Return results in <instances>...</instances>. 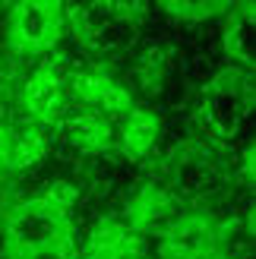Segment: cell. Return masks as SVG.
Segmentation results:
<instances>
[{
	"mask_svg": "<svg viewBox=\"0 0 256 259\" xmlns=\"http://www.w3.org/2000/svg\"><path fill=\"white\" fill-rule=\"evenodd\" d=\"M73 243V215L70 209L35 196L16 205L7 218L4 256L7 259H45L60 256Z\"/></svg>",
	"mask_w": 256,
	"mask_h": 259,
	"instance_id": "cell-1",
	"label": "cell"
},
{
	"mask_svg": "<svg viewBox=\"0 0 256 259\" xmlns=\"http://www.w3.org/2000/svg\"><path fill=\"white\" fill-rule=\"evenodd\" d=\"M63 4L57 0H22L7 16V41L16 51H48L63 35Z\"/></svg>",
	"mask_w": 256,
	"mask_h": 259,
	"instance_id": "cell-2",
	"label": "cell"
},
{
	"mask_svg": "<svg viewBox=\"0 0 256 259\" xmlns=\"http://www.w3.org/2000/svg\"><path fill=\"white\" fill-rule=\"evenodd\" d=\"M215 243H219V234L209 218L190 215L174 222L161 237V259H209L215 256Z\"/></svg>",
	"mask_w": 256,
	"mask_h": 259,
	"instance_id": "cell-3",
	"label": "cell"
},
{
	"mask_svg": "<svg viewBox=\"0 0 256 259\" xmlns=\"http://www.w3.org/2000/svg\"><path fill=\"white\" fill-rule=\"evenodd\" d=\"M22 108H25V114H32L38 123H60L67 108H70L63 79H57V76H51V73H41V70L35 76H29L25 89H22Z\"/></svg>",
	"mask_w": 256,
	"mask_h": 259,
	"instance_id": "cell-4",
	"label": "cell"
},
{
	"mask_svg": "<svg viewBox=\"0 0 256 259\" xmlns=\"http://www.w3.org/2000/svg\"><path fill=\"white\" fill-rule=\"evenodd\" d=\"M63 126H67L70 139L76 142L79 149H89V152H105V149H114L120 146L117 139V130L108 117H101L95 108H67L63 114Z\"/></svg>",
	"mask_w": 256,
	"mask_h": 259,
	"instance_id": "cell-5",
	"label": "cell"
},
{
	"mask_svg": "<svg viewBox=\"0 0 256 259\" xmlns=\"http://www.w3.org/2000/svg\"><path fill=\"white\" fill-rule=\"evenodd\" d=\"M149 240L130 225H101L89 234V259H139Z\"/></svg>",
	"mask_w": 256,
	"mask_h": 259,
	"instance_id": "cell-6",
	"label": "cell"
},
{
	"mask_svg": "<svg viewBox=\"0 0 256 259\" xmlns=\"http://www.w3.org/2000/svg\"><path fill=\"white\" fill-rule=\"evenodd\" d=\"M161 136V120L155 117L152 111L146 108H133L130 114L123 117L120 130H117V139H120V149L133 158H143L155 149V142Z\"/></svg>",
	"mask_w": 256,
	"mask_h": 259,
	"instance_id": "cell-7",
	"label": "cell"
},
{
	"mask_svg": "<svg viewBox=\"0 0 256 259\" xmlns=\"http://www.w3.org/2000/svg\"><path fill=\"white\" fill-rule=\"evenodd\" d=\"M225 45L231 51V57H237L240 63L253 60V10L247 4L231 13L228 32H225Z\"/></svg>",
	"mask_w": 256,
	"mask_h": 259,
	"instance_id": "cell-8",
	"label": "cell"
},
{
	"mask_svg": "<svg viewBox=\"0 0 256 259\" xmlns=\"http://www.w3.org/2000/svg\"><path fill=\"white\" fill-rule=\"evenodd\" d=\"M108 85H111V79H105V76H98V73H73L70 76V92L86 108H95L101 92H105Z\"/></svg>",
	"mask_w": 256,
	"mask_h": 259,
	"instance_id": "cell-9",
	"label": "cell"
},
{
	"mask_svg": "<svg viewBox=\"0 0 256 259\" xmlns=\"http://www.w3.org/2000/svg\"><path fill=\"white\" fill-rule=\"evenodd\" d=\"M95 111L101 114V117H126V114L133 111V95L126 92L123 85H117V82H111L105 92H101V98H98V105H95Z\"/></svg>",
	"mask_w": 256,
	"mask_h": 259,
	"instance_id": "cell-10",
	"label": "cell"
},
{
	"mask_svg": "<svg viewBox=\"0 0 256 259\" xmlns=\"http://www.w3.org/2000/svg\"><path fill=\"white\" fill-rule=\"evenodd\" d=\"M228 4H164V10L171 13V16H177V19H209V16H215V13H222Z\"/></svg>",
	"mask_w": 256,
	"mask_h": 259,
	"instance_id": "cell-11",
	"label": "cell"
},
{
	"mask_svg": "<svg viewBox=\"0 0 256 259\" xmlns=\"http://www.w3.org/2000/svg\"><path fill=\"white\" fill-rule=\"evenodd\" d=\"M41 196H48L51 202H57V205H63V209H70V205L76 202V196H79V193H76V187L73 184H67V180H54V184H51Z\"/></svg>",
	"mask_w": 256,
	"mask_h": 259,
	"instance_id": "cell-12",
	"label": "cell"
},
{
	"mask_svg": "<svg viewBox=\"0 0 256 259\" xmlns=\"http://www.w3.org/2000/svg\"><path fill=\"white\" fill-rule=\"evenodd\" d=\"M139 259H149V256H139Z\"/></svg>",
	"mask_w": 256,
	"mask_h": 259,
	"instance_id": "cell-13",
	"label": "cell"
}]
</instances>
